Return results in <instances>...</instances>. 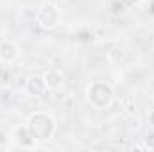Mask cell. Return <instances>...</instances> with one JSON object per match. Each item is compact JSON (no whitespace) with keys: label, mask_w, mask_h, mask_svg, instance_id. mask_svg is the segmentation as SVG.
<instances>
[{"label":"cell","mask_w":154,"mask_h":152,"mask_svg":"<svg viewBox=\"0 0 154 152\" xmlns=\"http://www.w3.org/2000/svg\"><path fill=\"white\" fill-rule=\"evenodd\" d=\"M152 104H154V93H152Z\"/></svg>","instance_id":"obj_15"},{"label":"cell","mask_w":154,"mask_h":152,"mask_svg":"<svg viewBox=\"0 0 154 152\" xmlns=\"http://www.w3.org/2000/svg\"><path fill=\"white\" fill-rule=\"evenodd\" d=\"M63 13L61 7L54 2H43L36 11V25L41 31H54L61 25Z\"/></svg>","instance_id":"obj_3"},{"label":"cell","mask_w":154,"mask_h":152,"mask_svg":"<svg viewBox=\"0 0 154 152\" xmlns=\"http://www.w3.org/2000/svg\"><path fill=\"white\" fill-rule=\"evenodd\" d=\"M25 125H27L31 136L36 140V143L50 141L57 131V122H56L54 114L48 111H32L27 116Z\"/></svg>","instance_id":"obj_1"},{"label":"cell","mask_w":154,"mask_h":152,"mask_svg":"<svg viewBox=\"0 0 154 152\" xmlns=\"http://www.w3.org/2000/svg\"><path fill=\"white\" fill-rule=\"evenodd\" d=\"M143 149L154 150V129L151 131V132L145 134V138H143Z\"/></svg>","instance_id":"obj_10"},{"label":"cell","mask_w":154,"mask_h":152,"mask_svg":"<svg viewBox=\"0 0 154 152\" xmlns=\"http://www.w3.org/2000/svg\"><path fill=\"white\" fill-rule=\"evenodd\" d=\"M93 31L90 29V27H81L79 31L75 32V39L77 43H82V45H88V43H91L93 41Z\"/></svg>","instance_id":"obj_8"},{"label":"cell","mask_w":154,"mask_h":152,"mask_svg":"<svg viewBox=\"0 0 154 152\" xmlns=\"http://www.w3.org/2000/svg\"><path fill=\"white\" fill-rule=\"evenodd\" d=\"M9 141H11V147L23 149V150H32V149L38 147L36 140L31 136V132H29L25 123H18V125H14L9 131Z\"/></svg>","instance_id":"obj_4"},{"label":"cell","mask_w":154,"mask_h":152,"mask_svg":"<svg viewBox=\"0 0 154 152\" xmlns=\"http://www.w3.org/2000/svg\"><path fill=\"white\" fill-rule=\"evenodd\" d=\"M22 48L16 41L13 39H0V63L4 65H13L20 57Z\"/></svg>","instance_id":"obj_5"},{"label":"cell","mask_w":154,"mask_h":152,"mask_svg":"<svg viewBox=\"0 0 154 152\" xmlns=\"http://www.w3.org/2000/svg\"><path fill=\"white\" fill-rule=\"evenodd\" d=\"M11 81H13V74H11L9 65L0 63V86H2V88H5V86H9V84H11Z\"/></svg>","instance_id":"obj_9"},{"label":"cell","mask_w":154,"mask_h":152,"mask_svg":"<svg viewBox=\"0 0 154 152\" xmlns=\"http://www.w3.org/2000/svg\"><path fill=\"white\" fill-rule=\"evenodd\" d=\"M41 75L45 79V84H47L48 91H57L65 86V74H63L61 68H56V66L47 68Z\"/></svg>","instance_id":"obj_7"},{"label":"cell","mask_w":154,"mask_h":152,"mask_svg":"<svg viewBox=\"0 0 154 152\" xmlns=\"http://www.w3.org/2000/svg\"><path fill=\"white\" fill-rule=\"evenodd\" d=\"M84 99L93 109L106 111L115 104V88L108 81H102V79L91 81L84 88Z\"/></svg>","instance_id":"obj_2"},{"label":"cell","mask_w":154,"mask_h":152,"mask_svg":"<svg viewBox=\"0 0 154 152\" xmlns=\"http://www.w3.org/2000/svg\"><path fill=\"white\" fill-rule=\"evenodd\" d=\"M2 147H11V141H9V131L0 129V149Z\"/></svg>","instance_id":"obj_11"},{"label":"cell","mask_w":154,"mask_h":152,"mask_svg":"<svg viewBox=\"0 0 154 152\" xmlns=\"http://www.w3.org/2000/svg\"><path fill=\"white\" fill-rule=\"evenodd\" d=\"M23 91H25L29 97H32V99L45 97V95L48 93V88H47V84H45L43 75H31L25 81V84H23Z\"/></svg>","instance_id":"obj_6"},{"label":"cell","mask_w":154,"mask_h":152,"mask_svg":"<svg viewBox=\"0 0 154 152\" xmlns=\"http://www.w3.org/2000/svg\"><path fill=\"white\" fill-rule=\"evenodd\" d=\"M147 13L154 16V0H149V5H147Z\"/></svg>","instance_id":"obj_14"},{"label":"cell","mask_w":154,"mask_h":152,"mask_svg":"<svg viewBox=\"0 0 154 152\" xmlns=\"http://www.w3.org/2000/svg\"><path fill=\"white\" fill-rule=\"evenodd\" d=\"M147 123L151 125V129H154V108L149 109V113H147Z\"/></svg>","instance_id":"obj_13"},{"label":"cell","mask_w":154,"mask_h":152,"mask_svg":"<svg viewBox=\"0 0 154 152\" xmlns=\"http://www.w3.org/2000/svg\"><path fill=\"white\" fill-rule=\"evenodd\" d=\"M120 2H122V5L125 9H131V7H136V5L142 4V0H120Z\"/></svg>","instance_id":"obj_12"}]
</instances>
